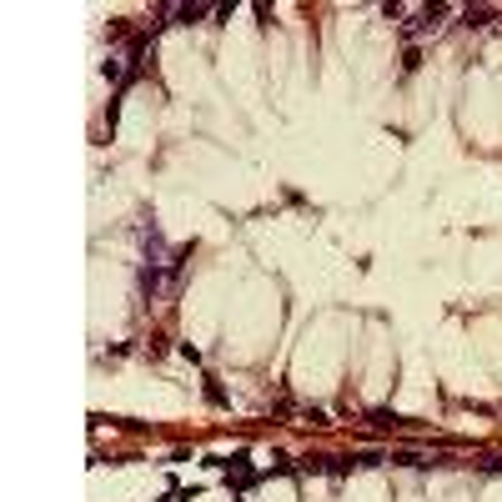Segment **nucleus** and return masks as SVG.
<instances>
[{"mask_svg":"<svg viewBox=\"0 0 502 502\" xmlns=\"http://www.w3.org/2000/svg\"><path fill=\"white\" fill-rule=\"evenodd\" d=\"M452 15V6H412V20L402 26L407 40H422V35H437L442 31V20Z\"/></svg>","mask_w":502,"mask_h":502,"instance_id":"obj_1","label":"nucleus"},{"mask_svg":"<svg viewBox=\"0 0 502 502\" xmlns=\"http://www.w3.org/2000/svg\"><path fill=\"white\" fill-rule=\"evenodd\" d=\"M492 20H497L492 6H467V10H462V26H467V31H487Z\"/></svg>","mask_w":502,"mask_h":502,"instance_id":"obj_2","label":"nucleus"},{"mask_svg":"<svg viewBox=\"0 0 502 502\" xmlns=\"http://www.w3.org/2000/svg\"><path fill=\"white\" fill-rule=\"evenodd\" d=\"M226 467V483H236V487H251L257 483V472L246 467V457H232V462H221Z\"/></svg>","mask_w":502,"mask_h":502,"instance_id":"obj_3","label":"nucleus"},{"mask_svg":"<svg viewBox=\"0 0 502 502\" xmlns=\"http://www.w3.org/2000/svg\"><path fill=\"white\" fill-rule=\"evenodd\" d=\"M206 15H216V10H211V6H176L181 26H196V20H206Z\"/></svg>","mask_w":502,"mask_h":502,"instance_id":"obj_4","label":"nucleus"},{"mask_svg":"<svg viewBox=\"0 0 502 502\" xmlns=\"http://www.w3.org/2000/svg\"><path fill=\"white\" fill-rule=\"evenodd\" d=\"M372 422H376V427H402V417H397V412H382V407H376V412H372Z\"/></svg>","mask_w":502,"mask_h":502,"instance_id":"obj_5","label":"nucleus"}]
</instances>
